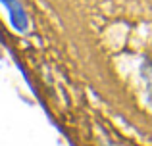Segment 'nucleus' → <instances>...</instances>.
Returning a JSON list of instances; mask_svg holds the SVG:
<instances>
[{"label":"nucleus","mask_w":152,"mask_h":146,"mask_svg":"<svg viewBox=\"0 0 152 146\" xmlns=\"http://www.w3.org/2000/svg\"><path fill=\"white\" fill-rule=\"evenodd\" d=\"M2 4L6 6L8 14H10L12 25H14L18 31H23L27 27V14L23 12V8L19 6V2L18 0H2Z\"/></svg>","instance_id":"nucleus-1"}]
</instances>
